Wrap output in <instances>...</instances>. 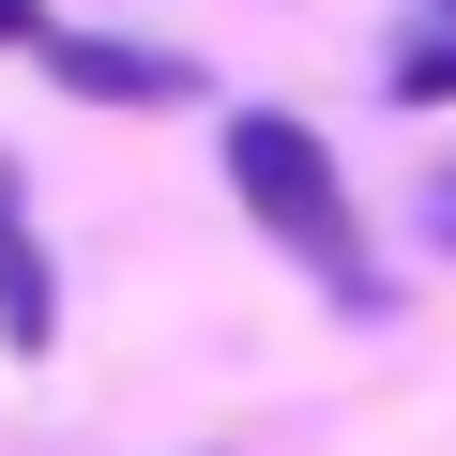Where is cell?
<instances>
[{
	"instance_id": "cell-1",
	"label": "cell",
	"mask_w": 456,
	"mask_h": 456,
	"mask_svg": "<svg viewBox=\"0 0 456 456\" xmlns=\"http://www.w3.org/2000/svg\"><path fill=\"white\" fill-rule=\"evenodd\" d=\"M228 198H244V213L274 228V244H289L320 289L380 305V274H365V213H350V183H335L320 122H289V107H244V122H228Z\"/></svg>"
},
{
	"instance_id": "cell-2",
	"label": "cell",
	"mask_w": 456,
	"mask_h": 456,
	"mask_svg": "<svg viewBox=\"0 0 456 456\" xmlns=\"http://www.w3.org/2000/svg\"><path fill=\"white\" fill-rule=\"evenodd\" d=\"M46 77L92 92V107H183V92H198L183 46H107V31H46Z\"/></svg>"
},
{
	"instance_id": "cell-3",
	"label": "cell",
	"mask_w": 456,
	"mask_h": 456,
	"mask_svg": "<svg viewBox=\"0 0 456 456\" xmlns=\"http://www.w3.org/2000/svg\"><path fill=\"white\" fill-rule=\"evenodd\" d=\"M46 335H61V274L31 244V183L0 167V350H46Z\"/></svg>"
},
{
	"instance_id": "cell-4",
	"label": "cell",
	"mask_w": 456,
	"mask_h": 456,
	"mask_svg": "<svg viewBox=\"0 0 456 456\" xmlns=\"http://www.w3.org/2000/svg\"><path fill=\"white\" fill-rule=\"evenodd\" d=\"M395 92H411V107H456V31H426V46L395 61Z\"/></svg>"
},
{
	"instance_id": "cell-5",
	"label": "cell",
	"mask_w": 456,
	"mask_h": 456,
	"mask_svg": "<svg viewBox=\"0 0 456 456\" xmlns=\"http://www.w3.org/2000/svg\"><path fill=\"white\" fill-rule=\"evenodd\" d=\"M426 244H456V167H441V183H426Z\"/></svg>"
},
{
	"instance_id": "cell-6",
	"label": "cell",
	"mask_w": 456,
	"mask_h": 456,
	"mask_svg": "<svg viewBox=\"0 0 456 456\" xmlns=\"http://www.w3.org/2000/svg\"><path fill=\"white\" fill-rule=\"evenodd\" d=\"M0 46H46V16H31V0H0Z\"/></svg>"
}]
</instances>
